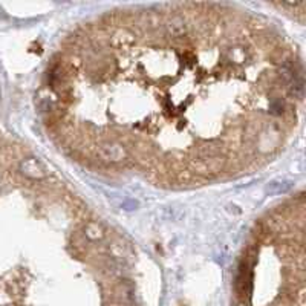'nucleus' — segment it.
Instances as JSON below:
<instances>
[{"label": "nucleus", "instance_id": "nucleus-1", "mask_svg": "<svg viewBox=\"0 0 306 306\" xmlns=\"http://www.w3.org/2000/svg\"><path fill=\"white\" fill-rule=\"evenodd\" d=\"M98 150H100L103 159L112 161V162H118L126 156L124 149L116 142H103L101 146L98 147Z\"/></svg>", "mask_w": 306, "mask_h": 306}, {"label": "nucleus", "instance_id": "nucleus-2", "mask_svg": "<svg viewBox=\"0 0 306 306\" xmlns=\"http://www.w3.org/2000/svg\"><path fill=\"white\" fill-rule=\"evenodd\" d=\"M22 172L29 178H43L46 175V169L43 167V164L34 158L22 162Z\"/></svg>", "mask_w": 306, "mask_h": 306}, {"label": "nucleus", "instance_id": "nucleus-3", "mask_svg": "<svg viewBox=\"0 0 306 306\" xmlns=\"http://www.w3.org/2000/svg\"><path fill=\"white\" fill-rule=\"evenodd\" d=\"M166 31H167V34L172 35V37H181V35H184V34L187 32V26H186L184 20H181V18H173L172 22H169V23L166 25Z\"/></svg>", "mask_w": 306, "mask_h": 306}, {"label": "nucleus", "instance_id": "nucleus-4", "mask_svg": "<svg viewBox=\"0 0 306 306\" xmlns=\"http://www.w3.org/2000/svg\"><path fill=\"white\" fill-rule=\"evenodd\" d=\"M291 189V182H271L268 192L271 193H285Z\"/></svg>", "mask_w": 306, "mask_h": 306}, {"label": "nucleus", "instance_id": "nucleus-5", "mask_svg": "<svg viewBox=\"0 0 306 306\" xmlns=\"http://www.w3.org/2000/svg\"><path fill=\"white\" fill-rule=\"evenodd\" d=\"M234 306H248V302H247L245 299H239V300L234 303Z\"/></svg>", "mask_w": 306, "mask_h": 306}]
</instances>
